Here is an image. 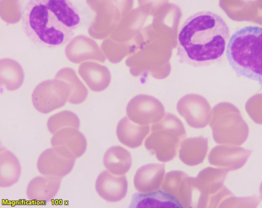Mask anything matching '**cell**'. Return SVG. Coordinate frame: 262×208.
Masks as SVG:
<instances>
[{
    "label": "cell",
    "instance_id": "obj_1",
    "mask_svg": "<svg viewBox=\"0 0 262 208\" xmlns=\"http://www.w3.org/2000/svg\"><path fill=\"white\" fill-rule=\"evenodd\" d=\"M229 33L225 20L214 12L203 11L191 15L178 35L179 63L202 67L219 61L224 54Z\"/></svg>",
    "mask_w": 262,
    "mask_h": 208
},
{
    "label": "cell",
    "instance_id": "obj_2",
    "mask_svg": "<svg viewBox=\"0 0 262 208\" xmlns=\"http://www.w3.org/2000/svg\"><path fill=\"white\" fill-rule=\"evenodd\" d=\"M22 27L34 44L57 48L71 40L81 24L70 0H29L23 10Z\"/></svg>",
    "mask_w": 262,
    "mask_h": 208
},
{
    "label": "cell",
    "instance_id": "obj_3",
    "mask_svg": "<svg viewBox=\"0 0 262 208\" xmlns=\"http://www.w3.org/2000/svg\"><path fill=\"white\" fill-rule=\"evenodd\" d=\"M226 54L238 76L262 87V27L248 26L235 31L228 41Z\"/></svg>",
    "mask_w": 262,
    "mask_h": 208
},
{
    "label": "cell",
    "instance_id": "obj_4",
    "mask_svg": "<svg viewBox=\"0 0 262 208\" xmlns=\"http://www.w3.org/2000/svg\"><path fill=\"white\" fill-rule=\"evenodd\" d=\"M186 135L182 122L175 115L167 113L159 121L151 125V133L144 145L147 150L155 153L160 161L165 162L176 157Z\"/></svg>",
    "mask_w": 262,
    "mask_h": 208
},
{
    "label": "cell",
    "instance_id": "obj_5",
    "mask_svg": "<svg viewBox=\"0 0 262 208\" xmlns=\"http://www.w3.org/2000/svg\"><path fill=\"white\" fill-rule=\"evenodd\" d=\"M209 126L214 140L220 144L241 145L249 134V127L239 111L211 114Z\"/></svg>",
    "mask_w": 262,
    "mask_h": 208
},
{
    "label": "cell",
    "instance_id": "obj_6",
    "mask_svg": "<svg viewBox=\"0 0 262 208\" xmlns=\"http://www.w3.org/2000/svg\"><path fill=\"white\" fill-rule=\"evenodd\" d=\"M71 92L70 88L64 82L45 80L35 88L32 95V102L38 111L47 114L63 107Z\"/></svg>",
    "mask_w": 262,
    "mask_h": 208
},
{
    "label": "cell",
    "instance_id": "obj_7",
    "mask_svg": "<svg viewBox=\"0 0 262 208\" xmlns=\"http://www.w3.org/2000/svg\"><path fill=\"white\" fill-rule=\"evenodd\" d=\"M194 179L181 171H172L166 174L161 189L177 199L183 207H192Z\"/></svg>",
    "mask_w": 262,
    "mask_h": 208
},
{
    "label": "cell",
    "instance_id": "obj_8",
    "mask_svg": "<svg viewBox=\"0 0 262 208\" xmlns=\"http://www.w3.org/2000/svg\"><path fill=\"white\" fill-rule=\"evenodd\" d=\"M126 113L132 121L141 125H148L159 121L165 115V110L157 99L139 96L129 102Z\"/></svg>",
    "mask_w": 262,
    "mask_h": 208
},
{
    "label": "cell",
    "instance_id": "obj_9",
    "mask_svg": "<svg viewBox=\"0 0 262 208\" xmlns=\"http://www.w3.org/2000/svg\"><path fill=\"white\" fill-rule=\"evenodd\" d=\"M51 143L63 156L75 159L84 154L87 146L84 135L73 127L63 128L57 131L52 137Z\"/></svg>",
    "mask_w": 262,
    "mask_h": 208
},
{
    "label": "cell",
    "instance_id": "obj_10",
    "mask_svg": "<svg viewBox=\"0 0 262 208\" xmlns=\"http://www.w3.org/2000/svg\"><path fill=\"white\" fill-rule=\"evenodd\" d=\"M251 152L240 145L220 144L210 151L208 161L210 164L217 168L234 171L246 164Z\"/></svg>",
    "mask_w": 262,
    "mask_h": 208
},
{
    "label": "cell",
    "instance_id": "obj_11",
    "mask_svg": "<svg viewBox=\"0 0 262 208\" xmlns=\"http://www.w3.org/2000/svg\"><path fill=\"white\" fill-rule=\"evenodd\" d=\"M177 110L191 127L203 128L210 122L211 113L210 106L201 96L188 95L184 97L179 101Z\"/></svg>",
    "mask_w": 262,
    "mask_h": 208
},
{
    "label": "cell",
    "instance_id": "obj_12",
    "mask_svg": "<svg viewBox=\"0 0 262 208\" xmlns=\"http://www.w3.org/2000/svg\"><path fill=\"white\" fill-rule=\"evenodd\" d=\"M75 162V159L64 157L51 148L45 150L40 155L37 167L43 175L62 178L70 173Z\"/></svg>",
    "mask_w": 262,
    "mask_h": 208
},
{
    "label": "cell",
    "instance_id": "obj_13",
    "mask_svg": "<svg viewBox=\"0 0 262 208\" xmlns=\"http://www.w3.org/2000/svg\"><path fill=\"white\" fill-rule=\"evenodd\" d=\"M128 182L125 176H117L104 170L98 176L95 188L98 195L108 202H117L126 196Z\"/></svg>",
    "mask_w": 262,
    "mask_h": 208
},
{
    "label": "cell",
    "instance_id": "obj_14",
    "mask_svg": "<svg viewBox=\"0 0 262 208\" xmlns=\"http://www.w3.org/2000/svg\"><path fill=\"white\" fill-rule=\"evenodd\" d=\"M165 165L150 163L140 167L134 176V186L140 193H146L158 190L165 175Z\"/></svg>",
    "mask_w": 262,
    "mask_h": 208
},
{
    "label": "cell",
    "instance_id": "obj_15",
    "mask_svg": "<svg viewBox=\"0 0 262 208\" xmlns=\"http://www.w3.org/2000/svg\"><path fill=\"white\" fill-rule=\"evenodd\" d=\"M61 178L51 176H38L33 178L27 188V195L31 200L49 201L57 194Z\"/></svg>",
    "mask_w": 262,
    "mask_h": 208
},
{
    "label": "cell",
    "instance_id": "obj_16",
    "mask_svg": "<svg viewBox=\"0 0 262 208\" xmlns=\"http://www.w3.org/2000/svg\"><path fill=\"white\" fill-rule=\"evenodd\" d=\"M229 171L220 168L207 167L201 171L194 179V186L199 196L208 195L218 191Z\"/></svg>",
    "mask_w": 262,
    "mask_h": 208
},
{
    "label": "cell",
    "instance_id": "obj_17",
    "mask_svg": "<svg viewBox=\"0 0 262 208\" xmlns=\"http://www.w3.org/2000/svg\"><path fill=\"white\" fill-rule=\"evenodd\" d=\"M149 133L148 125L136 123L127 116L119 121L116 129L117 136L120 142L131 148L140 146Z\"/></svg>",
    "mask_w": 262,
    "mask_h": 208
},
{
    "label": "cell",
    "instance_id": "obj_18",
    "mask_svg": "<svg viewBox=\"0 0 262 208\" xmlns=\"http://www.w3.org/2000/svg\"><path fill=\"white\" fill-rule=\"evenodd\" d=\"M129 207L181 208V204L174 197L162 190L137 193L133 195Z\"/></svg>",
    "mask_w": 262,
    "mask_h": 208
},
{
    "label": "cell",
    "instance_id": "obj_19",
    "mask_svg": "<svg viewBox=\"0 0 262 208\" xmlns=\"http://www.w3.org/2000/svg\"><path fill=\"white\" fill-rule=\"evenodd\" d=\"M208 139L203 136L190 137L181 143L179 158L185 164L193 166L202 163L207 153Z\"/></svg>",
    "mask_w": 262,
    "mask_h": 208
},
{
    "label": "cell",
    "instance_id": "obj_20",
    "mask_svg": "<svg viewBox=\"0 0 262 208\" xmlns=\"http://www.w3.org/2000/svg\"><path fill=\"white\" fill-rule=\"evenodd\" d=\"M103 164L111 173L122 175L130 169L132 158L130 153L121 146H113L105 152L103 158Z\"/></svg>",
    "mask_w": 262,
    "mask_h": 208
},
{
    "label": "cell",
    "instance_id": "obj_21",
    "mask_svg": "<svg viewBox=\"0 0 262 208\" xmlns=\"http://www.w3.org/2000/svg\"><path fill=\"white\" fill-rule=\"evenodd\" d=\"M0 186L9 187L17 182L21 167L17 158L5 148L0 150Z\"/></svg>",
    "mask_w": 262,
    "mask_h": 208
},
{
    "label": "cell",
    "instance_id": "obj_22",
    "mask_svg": "<svg viewBox=\"0 0 262 208\" xmlns=\"http://www.w3.org/2000/svg\"><path fill=\"white\" fill-rule=\"evenodd\" d=\"M80 121L77 115L70 111H63L50 116L47 122L49 132L54 134L60 129L66 127L78 129Z\"/></svg>",
    "mask_w": 262,
    "mask_h": 208
},
{
    "label": "cell",
    "instance_id": "obj_23",
    "mask_svg": "<svg viewBox=\"0 0 262 208\" xmlns=\"http://www.w3.org/2000/svg\"><path fill=\"white\" fill-rule=\"evenodd\" d=\"M233 195V193L224 185L214 193L208 195L199 196L196 207H219L222 201Z\"/></svg>",
    "mask_w": 262,
    "mask_h": 208
},
{
    "label": "cell",
    "instance_id": "obj_24",
    "mask_svg": "<svg viewBox=\"0 0 262 208\" xmlns=\"http://www.w3.org/2000/svg\"><path fill=\"white\" fill-rule=\"evenodd\" d=\"M260 199L256 196L235 197L233 195L222 201L219 207L255 208L258 205Z\"/></svg>",
    "mask_w": 262,
    "mask_h": 208
},
{
    "label": "cell",
    "instance_id": "obj_25",
    "mask_svg": "<svg viewBox=\"0 0 262 208\" xmlns=\"http://www.w3.org/2000/svg\"><path fill=\"white\" fill-rule=\"evenodd\" d=\"M246 109L249 116L254 122L262 125V101L250 102L247 105Z\"/></svg>",
    "mask_w": 262,
    "mask_h": 208
},
{
    "label": "cell",
    "instance_id": "obj_26",
    "mask_svg": "<svg viewBox=\"0 0 262 208\" xmlns=\"http://www.w3.org/2000/svg\"><path fill=\"white\" fill-rule=\"evenodd\" d=\"M259 195L260 199L262 200V182L259 186Z\"/></svg>",
    "mask_w": 262,
    "mask_h": 208
}]
</instances>
